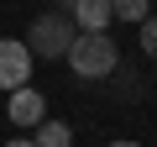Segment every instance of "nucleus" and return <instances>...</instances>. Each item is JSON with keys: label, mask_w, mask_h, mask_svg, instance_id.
<instances>
[{"label": "nucleus", "mask_w": 157, "mask_h": 147, "mask_svg": "<svg viewBox=\"0 0 157 147\" xmlns=\"http://www.w3.org/2000/svg\"><path fill=\"white\" fill-rule=\"evenodd\" d=\"M63 63L78 74V79H105V74L121 68V47L110 42V32H78Z\"/></svg>", "instance_id": "f257e3e1"}, {"label": "nucleus", "mask_w": 157, "mask_h": 147, "mask_svg": "<svg viewBox=\"0 0 157 147\" xmlns=\"http://www.w3.org/2000/svg\"><path fill=\"white\" fill-rule=\"evenodd\" d=\"M73 37H78V26L68 21V11H47V16H37V21H32V32H26L21 42L32 47V58L52 63V58H68Z\"/></svg>", "instance_id": "f03ea898"}, {"label": "nucleus", "mask_w": 157, "mask_h": 147, "mask_svg": "<svg viewBox=\"0 0 157 147\" xmlns=\"http://www.w3.org/2000/svg\"><path fill=\"white\" fill-rule=\"evenodd\" d=\"M32 47L26 42H16V37H0V89L6 95H16V89H26V79H32Z\"/></svg>", "instance_id": "7ed1b4c3"}, {"label": "nucleus", "mask_w": 157, "mask_h": 147, "mask_svg": "<svg viewBox=\"0 0 157 147\" xmlns=\"http://www.w3.org/2000/svg\"><path fill=\"white\" fill-rule=\"evenodd\" d=\"M6 116H11V126H42L47 121V100H42V89H16L11 100H6Z\"/></svg>", "instance_id": "20e7f679"}, {"label": "nucleus", "mask_w": 157, "mask_h": 147, "mask_svg": "<svg viewBox=\"0 0 157 147\" xmlns=\"http://www.w3.org/2000/svg\"><path fill=\"white\" fill-rule=\"evenodd\" d=\"M63 6H68V21H73L78 32H105V26L115 21L110 0H63Z\"/></svg>", "instance_id": "39448f33"}, {"label": "nucleus", "mask_w": 157, "mask_h": 147, "mask_svg": "<svg viewBox=\"0 0 157 147\" xmlns=\"http://www.w3.org/2000/svg\"><path fill=\"white\" fill-rule=\"evenodd\" d=\"M32 142H37V147H73V126H63V121H42Z\"/></svg>", "instance_id": "423d86ee"}, {"label": "nucleus", "mask_w": 157, "mask_h": 147, "mask_svg": "<svg viewBox=\"0 0 157 147\" xmlns=\"http://www.w3.org/2000/svg\"><path fill=\"white\" fill-rule=\"evenodd\" d=\"M115 21H147L152 16V0H110Z\"/></svg>", "instance_id": "0eeeda50"}, {"label": "nucleus", "mask_w": 157, "mask_h": 147, "mask_svg": "<svg viewBox=\"0 0 157 147\" xmlns=\"http://www.w3.org/2000/svg\"><path fill=\"white\" fill-rule=\"evenodd\" d=\"M141 53H147V58H157V16H147V21H141Z\"/></svg>", "instance_id": "6e6552de"}, {"label": "nucleus", "mask_w": 157, "mask_h": 147, "mask_svg": "<svg viewBox=\"0 0 157 147\" xmlns=\"http://www.w3.org/2000/svg\"><path fill=\"white\" fill-rule=\"evenodd\" d=\"M6 147H37V142H32V137H16V142H6Z\"/></svg>", "instance_id": "1a4fd4ad"}, {"label": "nucleus", "mask_w": 157, "mask_h": 147, "mask_svg": "<svg viewBox=\"0 0 157 147\" xmlns=\"http://www.w3.org/2000/svg\"><path fill=\"white\" fill-rule=\"evenodd\" d=\"M110 147H141V142H110Z\"/></svg>", "instance_id": "9d476101"}]
</instances>
